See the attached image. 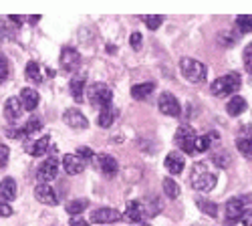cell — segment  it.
Listing matches in <instances>:
<instances>
[{
  "label": "cell",
  "instance_id": "cell-1",
  "mask_svg": "<svg viewBox=\"0 0 252 226\" xmlns=\"http://www.w3.org/2000/svg\"><path fill=\"white\" fill-rule=\"evenodd\" d=\"M218 182V176L214 172H210V168L206 166L204 161L194 163L192 170V188L198 192H210Z\"/></svg>",
  "mask_w": 252,
  "mask_h": 226
},
{
  "label": "cell",
  "instance_id": "cell-2",
  "mask_svg": "<svg viewBox=\"0 0 252 226\" xmlns=\"http://www.w3.org/2000/svg\"><path fill=\"white\" fill-rule=\"evenodd\" d=\"M180 71L190 83H196V85L202 83V81H206V75H208V69H206V65L202 63V61L190 59V57H184L180 61Z\"/></svg>",
  "mask_w": 252,
  "mask_h": 226
},
{
  "label": "cell",
  "instance_id": "cell-3",
  "mask_svg": "<svg viewBox=\"0 0 252 226\" xmlns=\"http://www.w3.org/2000/svg\"><path fill=\"white\" fill-rule=\"evenodd\" d=\"M240 89V77L236 73H228L218 77L216 81H212L210 85V91H212L216 97H226V95H232Z\"/></svg>",
  "mask_w": 252,
  "mask_h": 226
},
{
  "label": "cell",
  "instance_id": "cell-4",
  "mask_svg": "<svg viewBox=\"0 0 252 226\" xmlns=\"http://www.w3.org/2000/svg\"><path fill=\"white\" fill-rule=\"evenodd\" d=\"M87 97H89V101H91V105H95V107H99V109H105V107L111 105L113 91H111L107 85H103V83H95V85L89 87Z\"/></svg>",
  "mask_w": 252,
  "mask_h": 226
},
{
  "label": "cell",
  "instance_id": "cell-5",
  "mask_svg": "<svg viewBox=\"0 0 252 226\" xmlns=\"http://www.w3.org/2000/svg\"><path fill=\"white\" fill-rule=\"evenodd\" d=\"M174 139H176L178 148H180L184 154H190V156H194V154H196V150H194L196 133H194V129H192L190 126H182V128H178V131H176Z\"/></svg>",
  "mask_w": 252,
  "mask_h": 226
},
{
  "label": "cell",
  "instance_id": "cell-6",
  "mask_svg": "<svg viewBox=\"0 0 252 226\" xmlns=\"http://www.w3.org/2000/svg\"><path fill=\"white\" fill-rule=\"evenodd\" d=\"M158 107H159V111H161L163 115H167V117H178V115L182 113V107H180V103H178V99H176L170 91H163V93L159 95Z\"/></svg>",
  "mask_w": 252,
  "mask_h": 226
},
{
  "label": "cell",
  "instance_id": "cell-7",
  "mask_svg": "<svg viewBox=\"0 0 252 226\" xmlns=\"http://www.w3.org/2000/svg\"><path fill=\"white\" fill-rule=\"evenodd\" d=\"M81 67V55L73 47H65L61 51V69L65 73H75Z\"/></svg>",
  "mask_w": 252,
  "mask_h": 226
},
{
  "label": "cell",
  "instance_id": "cell-8",
  "mask_svg": "<svg viewBox=\"0 0 252 226\" xmlns=\"http://www.w3.org/2000/svg\"><path fill=\"white\" fill-rule=\"evenodd\" d=\"M57 174H59V160L57 158H49L47 161L40 163V168L36 172V178H38L40 184H49V182H53L57 178Z\"/></svg>",
  "mask_w": 252,
  "mask_h": 226
},
{
  "label": "cell",
  "instance_id": "cell-9",
  "mask_svg": "<svg viewBox=\"0 0 252 226\" xmlns=\"http://www.w3.org/2000/svg\"><path fill=\"white\" fill-rule=\"evenodd\" d=\"M244 214V200L242 198H230L226 202V216L224 222L226 224H236Z\"/></svg>",
  "mask_w": 252,
  "mask_h": 226
},
{
  "label": "cell",
  "instance_id": "cell-10",
  "mask_svg": "<svg viewBox=\"0 0 252 226\" xmlns=\"http://www.w3.org/2000/svg\"><path fill=\"white\" fill-rule=\"evenodd\" d=\"M63 121H65L71 129H77V131L87 129V128H89L87 117L83 115L79 109H75V107H71V109H67L65 113H63Z\"/></svg>",
  "mask_w": 252,
  "mask_h": 226
},
{
  "label": "cell",
  "instance_id": "cell-11",
  "mask_svg": "<svg viewBox=\"0 0 252 226\" xmlns=\"http://www.w3.org/2000/svg\"><path fill=\"white\" fill-rule=\"evenodd\" d=\"M117 220H121L119 210L109 208V206H103V208H97L91 212V222H97V224H113Z\"/></svg>",
  "mask_w": 252,
  "mask_h": 226
},
{
  "label": "cell",
  "instance_id": "cell-12",
  "mask_svg": "<svg viewBox=\"0 0 252 226\" xmlns=\"http://www.w3.org/2000/svg\"><path fill=\"white\" fill-rule=\"evenodd\" d=\"M93 160H95V166H97L105 176H115V174L119 172L117 160H115L113 156H109V154H99V156H95Z\"/></svg>",
  "mask_w": 252,
  "mask_h": 226
},
{
  "label": "cell",
  "instance_id": "cell-13",
  "mask_svg": "<svg viewBox=\"0 0 252 226\" xmlns=\"http://www.w3.org/2000/svg\"><path fill=\"white\" fill-rule=\"evenodd\" d=\"M34 198L40 204H45V206H57L59 204V196L49 184H38V186L34 188Z\"/></svg>",
  "mask_w": 252,
  "mask_h": 226
},
{
  "label": "cell",
  "instance_id": "cell-14",
  "mask_svg": "<svg viewBox=\"0 0 252 226\" xmlns=\"http://www.w3.org/2000/svg\"><path fill=\"white\" fill-rule=\"evenodd\" d=\"M165 170L170 172V174H174V176H178V174H182L184 172V168H186V158H184V154L182 152H178V150H174V152H170L165 156Z\"/></svg>",
  "mask_w": 252,
  "mask_h": 226
},
{
  "label": "cell",
  "instance_id": "cell-15",
  "mask_svg": "<svg viewBox=\"0 0 252 226\" xmlns=\"http://www.w3.org/2000/svg\"><path fill=\"white\" fill-rule=\"evenodd\" d=\"M63 168L69 176H77L85 170V160H81L77 154H65L63 158Z\"/></svg>",
  "mask_w": 252,
  "mask_h": 226
},
{
  "label": "cell",
  "instance_id": "cell-16",
  "mask_svg": "<svg viewBox=\"0 0 252 226\" xmlns=\"http://www.w3.org/2000/svg\"><path fill=\"white\" fill-rule=\"evenodd\" d=\"M143 216H145V212H143V206H141L139 200L127 202V206H125V216H123L125 220L131 222V224H141Z\"/></svg>",
  "mask_w": 252,
  "mask_h": 226
},
{
  "label": "cell",
  "instance_id": "cell-17",
  "mask_svg": "<svg viewBox=\"0 0 252 226\" xmlns=\"http://www.w3.org/2000/svg\"><path fill=\"white\" fill-rule=\"evenodd\" d=\"M20 103H23V109L27 111H34L38 107V93L32 89V87H25L20 91Z\"/></svg>",
  "mask_w": 252,
  "mask_h": 226
},
{
  "label": "cell",
  "instance_id": "cell-18",
  "mask_svg": "<svg viewBox=\"0 0 252 226\" xmlns=\"http://www.w3.org/2000/svg\"><path fill=\"white\" fill-rule=\"evenodd\" d=\"M20 115H23V103H20L18 97H8L4 103V117L8 121H16Z\"/></svg>",
  "mask_w": 252,
  "mask_h": 226
},
{
  "label": "cell",
  "instance_id": "cell-19",
  "mask_svg": "<svg viewBox=\"0 0 252 226\" xmlns=\"http://www.w3.org/2000/svg\"><path fill=\"white\" fill-rule=\"evenodd\" d=\"M236 148H238V152H240L242 156L252 158V128H250V126L244 128L242 135L236 139Z\"/></svg>",
  "mask_w": 252,
  "mask_h": 226
},
{
  "label": "cell",
  "instance_id": "cell-20",
  "mask_svg": "<svg viewBox=\"0 0 252 226\" xmlns=\"http://www.w3.org/2000/svg\"><path fill=\"white\" fill-rule=\"evenodd\" d=\"M85 81H87V75H75L69 83V91L73 95V99L77 103L83 101V93H85Z\"/></svg>",
  "mask_w": 252,
  "mask_h": 226
},
{
  "label": "cell",
  "instance_id": "cell-21",
  "mask_svg": "<svg viewBox=\"0 0 252 226\" xmlns=\"http://www.w3.org/2000/svg\"><path fill=\"white\" fill-rule=\"evenodd\" d=\"M16 182L12 178H4L0 182V202H12L16 198Z\"/></svg>",
  "mask_w": 252,
  "mask_h": 226
},
{
  "label": "cell",
  "instance_id": "cell-22",
  "mask_svg": "<svg viewBox=\"0 0 252 226\" xmlns=\"http://www.w3.org/2000/svg\"><path fill=\"white\" fill-rule=\"evenodd\" d=\"M49 146H51V137L49 135H43L40 139L32 141V143H27V152L34 158H40V156H45L49 152Z\"/></svg>",
  "mask_w": 252,
  "mask_h": 226
},
{
  "label": "cell",
  "instance_id": "cell-23",
  "mask_svg": "<svg viewBox=\"0 0 252 226\" xmlns=\"http://www.w3.org/2000/svg\"><path fill=\"white\" fill-rule=\"evenodd\" d=\"M212 143H218V135H216V133L196 135V141H194V150H196V152H208L210 148H212Z\"/></svg>",
  "mask_w": 252,
  "mask_h": 226
},
{
  "label": "cell",
  "instance_id": "cell-24",
  "mask_svg": "<svg viewBox=\"0 0 252 226\" xmlns=\"http://www.w3.org/2000/svg\"><path fill=\"white\" fill-rule=\"evenodd\" d=\"M226 111L228 115H232V117H238L242 111H246V99L244 97H230V101L226 103Z\"/></svg>",
  "mask_w": 252,
  "mask_h": 226
},
{
  "label": "cell",
  "instance_id": "cell-25",
  "mask_svg": "<svg viewBox=\"0 0 252 226\" xmlns=\"http://www.w3.org/2000/svg\"><path fill=\"white\" fill-rule=\"evenodd\" d=\"M117 109L113 107V105H109V107H105V109H101V113H99V117H97V123L101 128H111L113 126V121L117 119Z\"/></svg>",
  "mask_w": 252,
  "mask_h": 226
},
{
  "label": "cell",
  "instance_id": "cell-26",
  "mask_svg": "<svg viewBox=\"0 0 252 226\" xmlns=\"http://www.w3.org/2000/svg\"><path fill=\"white\" fill-rule=\"evenodd\" d=\"M154 89H156L154 83H139V85H133V87H131V97L137 99V101L148 99V97L154 93Z\"/></svg>",
  "mask_w": 252,
  "mask_h": 226
},
{
  "label": "cell",
  "instance_id": "cell-27",
  "mask_svg": "<svg viewBox=\"0 0 252 226\" xmlns=\"http://www.w3.org/2000/svg\"><path fill=\"white\" fill-rule=\"evenodd\" d=\"M25 75H27V79H29V81H32L34 85L43 83V73H40V67H38V63H34V61H31V63L27 65Z\"/></svg>",
  "mask_w": 252,
  "mask_h": 226
},
{
  "label": "cell",
  "instance_id": "cell-28",
  "mask_svg": "<svg viewBox=\"0 0 252 226\" xmlns=\"http://www.w3.org/2000/svg\"><path fill=\"white\" fill-rule=\"evenodd\" d=\"M87 206H89V200H87V198H79V200H73V202L67 204V212H69L71 216H77V214L85 212Z\"/></svg>",
  "mask_w": 252,
  "mask_h": 226
},
{
  "label": "cell",
  "instance_id": "cell-29",
  "mask_svg": "<svg viewBox=\"0 0 252 226\" xmlns=\"http://www.w3.org/2000/svg\"><path fill=\"white\" fill-rule=\"evenodd\" d=\"M236 40H238V32H232V31H220L218 32V45L220 47H232L236 45Z\"/></svg>",
  "mask_w": 252,
  "mask_h": 226
},
{
  "label": "cell",
  "instance_id": "cell-30",
  "mask_svg": "<svg viewBox=\"0 0 252 226\" xmlns=\"http://www.w3.org/2000/svg\"><path fill=\"white\" fill-rule=\"evenodd\" d=\"M196 204H198V208H200L204 214L212 216V218H216V216H218V204H216V202H210V200L198 198V200H196Z\"/></svg>",
  "mask_w": 252,
  "mask_h": 226
},
{
  "label": "cell",
  "instance_id": "cell-31",
  "mask_svg": "<svg viewBox=\"0 0 252 226\" xmlns=\"http://www.w3.org/2000/svg\"><path fill=\"white\" fill-rule=\"evenodd\" d=\"M163 192L167 194V198H172L176 200L180 196V186H178V182L174 178H165L163 180Z\"/></svg>",
  "mask_w": 252,
  "mask_h": 226
},
{
  "label": "cell",
  "instance_id": "cell-32",
  "mask_svg": "<svg viewBox=\"0 0 252 226\" xmlns=\"http://www.w3.org/2000/svg\"><path fill=\"white\" fill-rule=\"evenodd\" d=\"M23 129V135H32L36 131L43 129V121H40L38 117H31L27 123H25V128H20Z\"/></svg>",
  "mask_w": 252,
  "mask_h": 226
},
{
  "label": "cell",
  "instance_id": "cell-33",
  "mask_svg": "<svg viewBox=\"0 0 252 226\" xmlns=\"http://www.w3.org/2000/svg\"><path fill=\"white\" fill-rule=\"evenodd\" d=\"M236 29H238L240 34H248V32H252V16H248V14L238 16V18H236Z\"/></svg>",
  "mask_w": 252,
  "mask_h": 226
},
{
  "label": "cell",
  "instance_id": "cell-34",
  "mask_svg": "<svg viewBox=\"0 0 252 226\" xmlns=\"http://www.w3.org/2000/svg\"><path fill=\"white\" fill-rule=\"evenodd\" d=\"M212 161L216 163L218 168H228L230 166V154L228 152H218V154H212Z\"/></svg>",
  "mask_w": 252,
  "mask_h": 226
},
{
  "label": "cell",
  "instance_id": "cell-35",
  "mask_svg": "<svg viewBox=\"0 0 252 226\" xmlns=\"http://www.w3.org/2000/svg\"><path fill=\"white\" fill-rule=\"evenodd\" d=\"M10 75V65H8V59L0 53V83H4Z\"/></svg>",
  "mask_w": 252,
  "mask_h": 226
},
{
  "label": "cell",
  "instance_id": "cell-36",
  "mask_svg": "<svg viewBox=\"0 0 252 226\" xmlns=\"http://www.w3.org/2000/svg\"><path fill=\"white\" fill-rule=\"evenodd\" d=\"M141 20H143L145 27H148L150 31H156V29L163 23V16H156V14H154V16H143Z\"/></svg>",
  "mask_w": 252,
  "mask_h": 226
},
{
  "label": "cell",
  "instance_id": "cell-37",
  "mask_svg": "<svg viewBox=\"0 0 252 226\" xmlns=\"http://www.w3.org/2000/svg\"><path fill=\"white\" fill-rule=\"evenodd\" d=\"M242 59H244V69L252 75V43L246 45V49H244V53H242Z\"/></svg>",
  "mask_w": 252,
  "mask_h": 226
},
{
  "label": "cell",
  "instance_id": "cell-38",
  "mask_svg": "<svg viewBox=\"0 0 252 226\" xmlns=\"http://www.w3.org/2000/svg\"><path fill=\"white\" fill-rule=\"evenodd\" d=\"M8 156H10L8 146H4V143H0V168H6V163H8Z\"/></svg>",
  "mask_w": 252,
  "mask_h": 226
},
{
  "label": "cell",
  "instance_id": "cell-39",
  "mask_svg": "<svg viewBox=\"0 0 252 226\" xmlns=\"http://www.w3.org/2000/svg\"><path fill=\"white\" fill-rule=\"evenodd\" d=\"M77 156H79L81 160H85V161H87V160H93V158H95V154H93V152H91L89 148H79V150H77Z\"/></svg>",
  "mask_w": 252,
  "mask_h": 226
},
{
  "label": "cell",
  "instance_id": "cell-40",
  "mask_svg": "<svg viewBox=\"0 0 252 226\" xmlns=\"http://www.w3.org/2000/svg\"><path fill=\"white\" fill-rule=\"evenodd\" d=\"M0 216H4V218L12 216V206L8 202H0Z\"/></svg>",
  "mask_w": 252,
  "mask_h": 226
},
{
  "label": "cell",
  "instance_id": "cell-41",
  "mask_svg": "<svg viewBox=\"0 0 252 226\" xmlns=\"http://www.w3.org/2000/svg\"><path fill=\"white\" fill-rule=\"evenodd\" d=\"M129 43H131L133 49H139V45H141V32H133L131 38H129Z\"/></svg>",
  "mask_w": 252,
  "mask_h": 226
},
{
  "label": "cell",
  "instance_id": "cell-42",
  "mask_svg": "<svg viewBox=\"0 0 252 226\" xmlns=\"http://www.w3.org/2000/svg\"><path fill=\"white\" fill-rule=\"evenodd\" d=\"M69 226H89V222H87V220H83L81 216H73L71 222H69Z\"/></svg>",
  "mask_w": 252,
  "mask_h": 226
},
{
  "label": "cell",
  "instance_id": "cell-43",
  "mask_svg": "<svg viewBox=\"0 0 252 226\" xmlns=\"http://www.w3.org/2000/svg\"><path fill=\"white\" fill-rule=\"evenodd\" d=\"M242 224L244 226H252V210H244V214H242Z\"/></svg>",
  "mask_w": 252,
  "mask_h": 226
},
{
  "label": "cell",
  "instance_id": "cell-44",
  "mask_svg": "<svg viewBox=\"0 0 252 226\" xmlns=\"http://www.w3.org/2000/svg\"><path fill=\"white\" fill-rule=\"evenodd\" d=\"M38 20H40V16H38V14H34V16H29V23H31V25H36Z\"/></svg>",
  "mask_w": 252,
  "mask_h": 226
},
{
  "label": "cell",
  "instance_id": "cell-45",
  "mask_svg": "<svg viewBox=\"0 0 252 226\" xmlns=\"http://www.w3.org/2000/svg\"><path fill=\"white\" fill-rule=\"evenodd\" d=\"M115 51H117L115 45H107V53H115Z\"/></svg>",
  "mask_w": 252,
  "mask_h": 226
},
{
  "label": "cell",
  "instance_id": "cell-46",
  "mask_svg": "<svg viewBox=\"0 0 252 226\" xmlns=\"http://www.w3.org/2000/svg\"><path fill=\"white\" fill-rule=\"evenodd\" d=\"M139 226H150V224H143V222H141V224H139Z\"/></svg>",
  "mask_w": 252,
  "mask_h": 226
}]
</instances>
